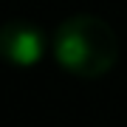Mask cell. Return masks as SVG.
<instances>
[{
	"instance_id": "7a4b0ae2",
	"label": "cell",
	"mask_w": 127,
	"mask_h": 127,
	"mask_svg": "<svg viewBox=\"0 0 127 127\" xmlns=\"http://www.w3.org/2000/svg\"><path fill=\"white\" fill-rule=\"evenodd\" d=\"M0 48H3V57H6L9 65L31 68V65H37L45 57L48 37H45V31L40 26L28 23V20H11V23L3 26Z\"/></svg>"
},
{
	"instance_id": "6da1fadb",
	"label": "cell",
	"mask_w": 127,
	"mask_h": 127,
	"mask_svg": "<svg viewBox=\"0 0 127 127\" xmlns=\"http://www.w3.org/2000/svg\"><path fill=\"white\" fill-rule=\"evenodd\" d=\"M51 51L62 71L79 79H99L116 65L119 40L116 31L93 14H73L57 26Z\"/></svg>"
}]
</instances>
